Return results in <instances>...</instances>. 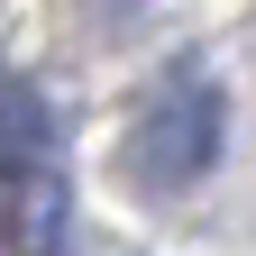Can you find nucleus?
Masks as SVG:
<instances>
[{"instance_id": "f257e3e1", "label": "nucleus", "mask_w": 256, "mask_h": 256, "mask_svg": "<svg viewBox=\"0 0 256 256\" xmlns=\"http://www.w3.org/2000/svg\"><path fill=\"white\" fill-rule=\"evenodd\" d=\"M0 238L18 256H55V238H64L55 128H46V101L28 82H10V74H0Z\"/></svg>"}, {"instance_id": "f03ea898", "label": "nucleus", "mask_w": 256, "mask_h": 256, "mask_svg": "<svg viewBox=\"0 0 256 256\" xmlns=\"http://www.w3.org/2000/svg\"><path fill=\"white\" fill-rule=\"evenodd\" d=\"M220 156V92L210 82H174L138 128V174L146 183H192Z\"/></svg>"}]
</instances>
